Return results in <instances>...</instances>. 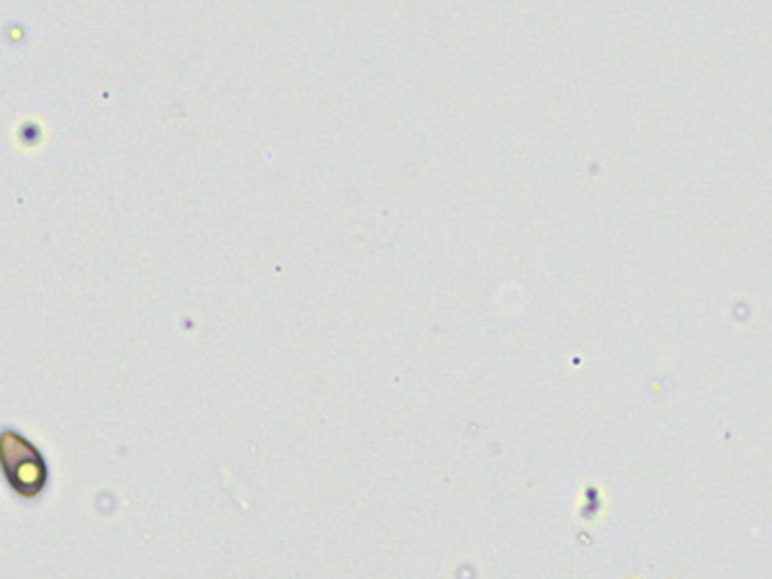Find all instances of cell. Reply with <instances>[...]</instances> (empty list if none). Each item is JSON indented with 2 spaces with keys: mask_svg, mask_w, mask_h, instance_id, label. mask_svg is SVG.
<instances>
[{
  "mask_svg": "<svg viewBox=\"0 0 772 579\" xmlns=\"http://www.w3.org/2000/svg\"><path fill=\"white\" fill-rule=\"evenodd\" d=\"M0 464H3L10 485L21 496H35L45 487V461H42L40 452L26 438L17 436L14 431H5L0 436Z\"/></svg>",
  "mask_w": 772,
  "mask_h": 579,
  "instance_id": "obj_1",
  "label": "cell"
}]
</instances>
